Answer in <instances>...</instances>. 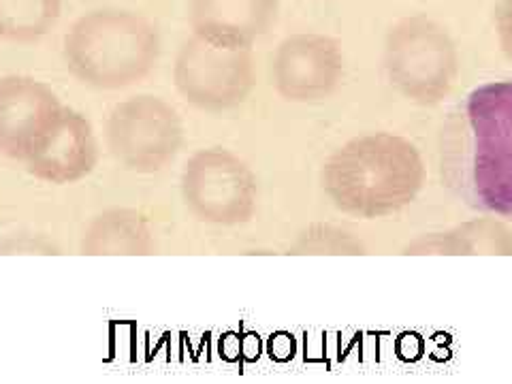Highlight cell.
<instances>
[{"label": "cell", "mask_w": 512, "mask_h": 384, "mask_svg": "<svg viewBox=\"0 0 512 384\" xmlns=\"http://www.w3.org/2000/svg\"><path fill=\"white\" fill-rule=\"evenodd\" d=\"M427 167L416 143L376 131L352 137L320 169V186L335 210L361 220L395 216L421 195Z\"/></svg>", "instance_id": "obj_1"}, {"label": "cell", "mask_w": 512, "mask_h": 384, "mask_svg": "<svg viewBox=\"0 0 512 384\" xmlns=\"http://www.w3.org/2000/svg\"><path fill=\"white\" fill-rule=\"evenodd\" d=\"M163 43L158 28L141 13L94 9L75 20L62 39V60L79 84L114 92L146 79Z\"/></svg>", "instance_id": "obj_2"}, {"label": "cell", "mask_w": 512, "mask_h": 384, "mask_svg": "<svg viewBox=\"0 0 512 384\" xmlns=\"http://www.w3.org/2000/svg\"><path fill=\"white\" fill-rule=\"evenodd\" d=\"M461 116L470 197L489 216L512 218V79L474 88Z\"/></svg>", "instance_id": "obj_3"}, {"label": "cell", "mask_w": 512, "mask_h": 384, "mask_svg": "<svg viewBox=\"0 0 512 384\" xmlns=\"http://www.w3.org/2000/svg\"><path fill=\"white\" fill-rule=\"evenodd\" d=\"M382 62L389 84L421 107L442 103L453 92L461 69L451 32L423 13L406 15L387 30Z\"/></svg>", "instance_id": "obj_4"}, {"label": "cell", "mask_w": 512, "mask_h": 384, "mask_svg": "<svg viewBox=\"0 0 512 384\" xmlns=\"http://www.w3.org/2000/svg\"><path fill=\"white\" fill-rule=\"evenodd\" d=\"M186 210L212 227H242L259 207V178L242 156L212 146L192 154L180 173Z\"/></svg>", "instance_id": "obj_5"}, {"label": "cell", "mask_w": 512, "mask_h": 384, "mask_svg": "<svg viewBox=\"0 0 512 384\" xmlns=\"http://www.w3.org/2000/svg\"><path fill=\"white\" fill-rule=\"evenodd\" d=\"M184 139L178 109L154 94L128 96L105 122L107 152L120 167L139 175L167 169L182 152Z\"/></svg>", "instance_id": "obj_6"}, {"label": "cell", "mask_w": 512, "mask_h": 384, "mask_svg": "<svg viewBox=\"0 0 512 384\" xmlns=\"http://www.w3.org/2000/svg\"><path fill=\"white\" fill-rule=\"evenodd\" d=\"M173 86L188 105L207 114L242 107L256 88L252 47H227L190 35L175 54Z\"/></svg>", "instance_id": "obj_7"}, {"label": "cell", "mask_w": 512, "mask_h": 384, "mask_svg": "<svg viewBox=\"0 0 512 384\" xmlns=\"http://www.w3.org/2000/svg\"><path fill=\"white\" fill-rule=\"evenodd\" d=\"M346 60L340 43L320 32H293L271 54V86L288 103L327 101L340 88Z\"/></svg>", "instance_id": "obj_8"}, {"label": "cell", "mask_w": 512, "mask_h": 384, "mask_svg": "<svg viewBox=\"0 0 512 384\" xmlns=\"http://www.w3.org/2000/svg\"><path fill=\"white\" fill-rule=\"evenodd\" d=\"M99 158L101 146L92 122L79 111L64 107L22 165L39 182L69 186L86 180L99 165Z\"/></svg>", "instance_id": "obj_9"}, {"label": "cell", "mask_w": 512, "mask_h": 384, "mask_svg": "<svg viewBox=\"0 0 512 384\" xmlns=\"http://www.w3.org/2000/svg\"><path fill=\"white\" fill-rule=\"evenodd\" d=\"M62 109L45 82L28 75L0 77V156L24 163Z\"/></svg>", "instance_id": "obj_10"}, {"label": "cell", "mask_w": 512, "mask_h": 384, "mask_svg": "<svg viewBox=\"0 0 512 384\" xmlns=\"http://www.w3.org/2000/svg\"><path fill=\"white\" fill-rule=\"evenodd\" d=\"M278 15L280 0H188L192 35L227 47H254Z\"/></svg>", "instance_id": "obj_11"}, {"label": "cell", "mask_w": 512, "mask_h": 384, "mask_svg": "<svg viewBox=\"0 0 512 384\" xmlns=\"http://www.w3.org/2000/svg\"><path fill=\"white\" fill-rule=\"evenodd\" d=\"M84 256H150L156 235L150 218L133 207H109L90 218L79 237Z\"/></svg>", "instance_id": "obj_12"}, {"label": "cell", "mask_w": 512, "mask_h": 384, "mask_svg": "<svg viewBox=\"0 0 512 384\" xmlns=\"http://www.w3.org/2000/svg\"><path fill=\"white\" fill-rule=\"evenodd\" d=\"M406 256H512V229L500 218H472L455 227L414 237L402 248Z\"/></svg>", "instance_id": "obj_13"}, {"label": "cell", "mask_w": 512, "mask_h": 384, "mask_svg": "<svg viewBox=\"0 0 512 384\" xmlns=\"http://www.w3.org/2000/svg\"><path fill=\"white\" fill-rule=\"evenodd\" d=\"M62 15V0H0V39L30 45L50 35Z\"/></svg>", "instance_id": "obj_14"}, {"label": "cell", "mask_w": 512, "mask_h": 384, "mask_svg": "<svg viewBox=\"0 0 512 384\" xmlns=\"http://www.w3.org/2000/svg\"><path fill=\"white\" fill-rule=\"evenodd\" d=\"M293 256H361L367 254L363 239L340 224L312 222L303 227L286 246Z\"/></svg>", "instance_id": "obj_15"}, {"label": "cell", "mask_w": 512, "mask_h": 384, "mask_svg": "<svg viewBox=\"0 0 512 384\" xmlns=\"http://www.w3.org/2000/svg\"><path fill=\"white\" fill-rule=\"evenodd\" d=\"M493 26L504 58L512 64V0H498L493 9Z\"/></svg>", "instance_id": "obj_16"}, {"label": "cell", "mask_w": 512, "mask_h": 384, "mask_svg": "<svg viewBox=\"0 0 512 384\" xmlns=\"http://www.w3.org/2000/svg\"><path fill=\"white\" fill-rule=\"evenodd\" d=\"M0 254H60L58 246L41 235H18L0 246Z\"/></svg>", "instance_id": "obj_17"}]
</instances>
